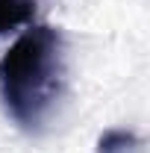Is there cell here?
<instances>
[{
  "instance_id": "obj_1",
  "label": "cell",
  "mask_w": 150,
  "mask_h": 153,
  "mask_svg": "<svg viewBox=\"0 0 150 153\" xmlns=\"http://www.w3.org/2000/svg\"><path fill=\"white\" fill-rule=\"evenodd\" d=\"M65 36L53 27H33L0 59V103L21 130L50 121L65 91Z\"/></svg>"
},
{
  "instance_id": "obj_2",
  "label": "cell",
  "mask_w": 150,
  "mask_h": 153,
  "mask_svg": "<svg viewBox=\"0 0 150 153\" xmlns=\"http://www.w3.org/2000/svg\"><path fill=\"white\" fill-rule=\"evenodd\" d=\"M36 0H0V36L30 24L36 15Z\"/></svg>"
},
{
  "instance_id": "obj_3",
  "label": "cell",
  "mask_w": 150,
  "mask_h": 153,
  "mask_svg": "<svg viewBox=\"0 0 150 153\" xmlns=\"http://www.w3.org/2000/svg\"><path fill=\"white\" fill-rule=\"evenodd\" d=\"M138 147V138L130 130H106L97 141V153H132Z\"/></svg>"
}]
</instances>
